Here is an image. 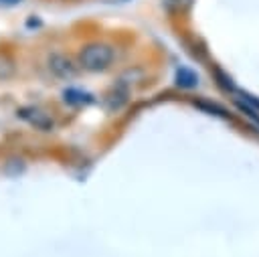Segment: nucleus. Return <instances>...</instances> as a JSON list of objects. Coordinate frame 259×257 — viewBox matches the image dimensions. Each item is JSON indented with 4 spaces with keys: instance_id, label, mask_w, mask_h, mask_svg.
Instances as JSON below:
<instances>
[{
    "instance_id": "f03ea898",
    "label": "nucleus",
    "mask_w": 259,
    "mask_h": 257,
    "mask_svg": "<svg viewBox=\"0 0 259 257\" xmlns=\"http://www.w3.org/2000/svg\"><path fill=\"white\" fill-rule=\"evenodd\" d=\"M47 69L59 81H71L79 75V65L65 53H51L47 57Z\"/></svg>"
},
{
    "instance_id": "f257e3e1",
    "label": "nucleus",
    "mask_w": 259,
    "mask_h": 257,
    "mask_svg": "<svg viewBox=\"0 0 259 257\" xmlns=\"http://www.w3.org/2000/svg\"><path fill=\"white\" fill-rule=\"evenodd\" d=\"M115 57H117V53H115L113 45L103 42V40H91V42H87L79 49L77 65H79L81 71L101 73V71H107L113 65Z\"/></svg>"
},
{
    "instance_id": "7ed1b4c3",
    "label": "nucleus",
    "mask_w": 259,
    "mask_h": 257,
    "mask_svg": "<svg viewBox=\"0 0 259 257\" xmlns=\"http://www.w3.org/2000/svg\"><path fill=\"white\" fill-rule=\"evenodd\" d=\"M18 115L22 119H26L30 125H34L36 130H40V132H51L55 127L53 117L49 113H45L42 109H38V107H24V109H20Z\"/></svg>"
},
{
    "instance_id": "423d86ee",
    "label": "nucleus",
    "mask_w": 259,
    "mask_h": 257,
    "mask_svg": "<svg viewBox=\"0 0 259 257\" xmlns=\"http://www.w3.org/2000/svg\"><path fill=\"white\" fill-rule=\"evenodd\" d=\"M176 83L180 87H194L196 85V75L192 71H188V69H180L176 73Z\"/></svg>"
},
{
    "instance_id": "0eeeda50",
    "label": "nucleus",
    "mask_w": 259,
    "mask_h": 257,
    "mask_svg": "<svg viewBox=\"0 0 259 257\" xmlns=\"http://www.w3.org/2000/svg\"><path fill=\"white\" fill-rule=\"evenodd\" d=\"M22 0H0V6H14V4H20Z\"/></svg>"
},
{
    "instance_id": "6e6552de",
    "label": "nucleus",
    "mask_w": 259,
    "mask_h": 257,
    "mask_svg": "<svg viewBox=\"0 0 259 257\" xmlns=\"http://www.w3.org/2000/svg\"><path fill=\"white\" fill-rule=\"evenodd\" d=\"M65 2H79V0H65Z\"/></svg>"
},
{
    "instance_id": "20e7f679",
    "label": "nucleus",
    "mask_w": 259,
    "mask_h": 257,
    "mask_svg": "<svg viewBox=\"0 0 259 257\" xmlns=\"http://www.w3.org/2000/svg\"><path fill=\"white\" fill-rule=\"evenodd\" d=\"M63 101L67 103V105H87V103H91L93 101V95L91 93H87V91H83V89H75V87H69V89H65L63 91Z\"/></svg>"
},
{
    "instance_id": "39448f33",
    "label": "nucleus",
    "mask_w": 259,
    "mask_h": 257,
    "mask_svg": "<svg viewBox=\"0 0 259 257\" xmlns=\"http://www.w3.org/2000/svg\"><path fill=\"white\" fill-rule=\"evenodd\" d=\"M16 75V61L8 51L0 49V81H8Z\"/></svg>"
}]
</instances>
